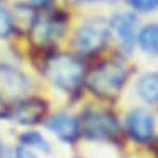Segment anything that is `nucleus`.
I'll return each mask as SVG.
<instances>
[{
    "mask_svg": "<svg viewBox=\"0 0 158 158\" xmlns=\"http://www.w3.org/2000/svg\"><path fill=\"white\" fill-rule=\"evenodd\" d=\"M48 103L44 98L30 97L14 105V108L8 110V117L20 125H37L45 118Z\"/></svg>",
    "mask_w": 158,
    "mask_h": 158,
    "instance_id": "nucleus-6",
    "label": "nucleus"
},
{
    "mask_svg": "<svg viewBox=\"0 0 158 158\" xmlns=\"http://www.w3.org/2000/svg\"><path fill=\"white\" fill-rule=\"evenodd\" d=\"M65 27L67 17L58 12V14H53L45 20H35L30 32L38 44H50V42L58 40L65 33Z\"/></svg>",
    "mask_w": 158,
    "mask_h": 158,
    "instance_id": "nucleus-7",
    "label": "nucleus"
},
{
    "mask_svg": "<svg viewBox=\"0 0 158 158\" xmlns=\"http://www.w3.org/2000/svg\"><path fill=\"white\" fill-rule=\"evenodd\" d=\"M80 131L92 140H113L120 133V127L112 112L88 110L82 118Z\"/></svg>",
    "mask_w": 158,
    "mask_h": 158,
    "instance_id": "nucleus-3",
    "label": "nucleus"
},
{
    "mask_svg": "<svg viewBox=\"0 0 158 158\" xmlns=\"http://www.w3.org/2000/svg\"><path fill=\"white\" fill-rule=\"evenodd\" d=\"M110 40V25L102 20L85 23L75 35V48L82 53L92 55L100 52Z\"/></svg>",
    "mask_w": 158,
    "mask_h": 158,
    "instance_id": "nucleus-4",
    "label": "nucleus"
},
{
    "mask_svg": "<svg viewBox=\"0 0 158 158\" xmlns=\"http://www.w3.org/2000/svg\"><path fill=\"white\" fill-rule=\"evenodd\" d=\"M2 155H3V147H2V143H0V158H2Z\"/></svg>",
    "mask_w": 158,
    "mask_h": 158,
    "instance_id": "nucleus-20",
    "label": "nucleus"
},
{
    "mask_svg": "<svg viewBox=\"0 0 158 158\" xmlns=\"http://www.w3.org/2000/svg\"><path fill=\"white\" fill-rule=\"evenodd\" d=\"M110 25L117 33L120 47L127 53H130L135 48V42H136V17L130 12L117 14L112 19Z\"/></svg>",
    "mask_w": 158,
    "mask_h": 158,
    "instance_id": "nucleus-8",
    "label": "nucleus"
},
{
    "mask_svg": "<svg viewBox=\"0 0 158 158\" xmlns=\"http://www.w3.org/2000/svg\"><path fill=\"white\" fill-rule=\"evenodd\" d=\"M50 3V0H25L23 2V5H27V7H38V8H44L47 7Z\"/></svg>",
    "mask_w": 158,
    "mask_h": 158,
    "instance_id": "nucleus-16",
    "label": "nucleus"
},
{
    "mask_svg": "<svg viewBox=\"0 0 158 158\" xmlns=\"http://www.w3.org/2000/svg\"><path fill=\"white\" fill-rule=\"evenodd\" d=\"M17 158H38V156L32 150H28V148L20 147L19 150H17Z\"/></svg>",
    "mask_w": 158,
    "mask_h": 158,
    "instance_id": "nucleus-17",
    "label": "nucleus"
},
{
    "mask_svg": "<svg viewBox=\"0 0 158 158\" xmlns=\"http://www.w3.org/2000/svg\"><path fill=\"white\" fill-rule=\"evenodd\" d=\"M128 80V68L123 62L108 60L98 65L87 77V85L97 97L112 100L122 93Z\"/></svg>",
    "mask_w": 158,
    "mask_h": 158,
    "instance_id": "nucleus-1",
    "label": "nucleus"
},
{
    "mask_svg": "<svg viewBox=\"0 0 158 158\" xmlns=\"http://www.w3.org/2000/svg\"><path fill=\"white\" fill-rule=\"evenodd\" d=\"M12 28H14V20L10 12L5 5L0 3V38H7L12 33Z\"/></svg>",
    "mask_w": 158,
    "mask_h": 158,
    "instance_id": "nucleus-14",
    "label": "nucleus"
},
{
    "mask_svg": "<svg viewBox=\"0 0 158 158\" xmlns=\"http://www.w3.org/2000/svg\"><path fill=\"white\" fill-rule=\"evenodd\" d=\"M47 127H48L50 131H53L58 138L67 142V143H73L77 140V136L80 135L78 120H77L73 115L65 113V112L53 115L48 120V123H47Z\"/></svg>",
    "mask_w": 158,
    "mask_h": 158,
    "instance_id": "nucleus-9",
    "label": "nucleus"
},
{
    "mask_svg": "<svg viewBox=\"0 0 158 158\" xmlns=\"http://www.w3.org/2000/svg\"><path fill=\"white\" fill-rule=\"evenodd\" d=\"M45 73L57 88L73 92L85 80V65L73 55L55 53L45 62Z\"/></svg>",
    "mask_w": 158,
    "mask_h": 158,
    "instance_id": "nucleus-2",
    "label": "nucleus"
},
{
    "mask_svg": "<svg viewBox=\"0 0 158 158\" xmlns=\"http://www.w3.org/2000/svg\"><path fill=\"white\" fill-rule=\"evenodd\" d=\"M80 2H87V3H95V2H117V0H80Z\"/></svg>",
    "mask_w": 158,
    "mask_h": 158,
    "instance_id": "nucleus-19",
    "label": "nucleus"
},
{
    "mask_svg": "<svg viewBox=\"0 0 158 158\" xmlns=\"http://www.w3.org/2000/svg\"><path fill=\"white\" fill-rule=\"evenodd\" d=\"M131 3L138 12H152L158 8V0H131Z\"/></svg>",
    "mask_w": 158,
    "mask_h": 158,
    "instance_id": "nucleus-15",
    "label": "nucleus"
},
{
    "mask_svg": "<svg viewBox=\"0 0 158 158\" xmlns=\"http://www.w3.org/2000/svg\"><path fill=\"white\" fill-rule=\"evenodd\" d=\"M127 133L133 142L145 145L155 135V117L148 110L135 108L127 115Z\"/></svg>",
    "mask_w": 158,
    "mask_h": 158,
    "instance_id": "nucleus-5",
    "label": "nucleus"
},
{
    "mask_svg": "<svg viewBox=\"0 0 158 158\" xmlns=\"http://www.w3.org/2000/svg\"><path fill=\"white\" fill-rule=\"evenodd\" d=\"M0 85L8 95H22L30 87V82L20 70L12 67H0Z\"/></svg>",
    "mask_w": 158,
    "mask_h": 158,
    "instance_id": "nucleus-10",
    "label": "nucleus"
},
{
    "mask_svg": "<svg viewBox=\"0 0 158 158\" xmlns=\"http://www.w3.org/2000/svg\"><path fill=\"white\" fill-rule=\"evenodd\" d=\"M136 95L145 103H158V72H150L136 82Z\"/></svg>",
    "mask_w": 158,
    "mask_h": 158,
    "instance_id": "nucleus-11",
    "label": "nucleus"
},
{
    "mask_svg": "<svg viewBox=\"0 0 158 158\" xmlns=\"http://www.w3.org/2000/svg\"><path fill=\"white\" fill-rule=\"evenodd\" d=\"M20 142H22L23 148H37V150H42V152H48L50 147H48V142L42 136L40 133H37V131H27V133L22 135V138H20Z\"/></svg>",
    "mask_w": 158,
    "mask_h": 158,
    "instance_id": "nucleus-13",
    "label": "nucleus"
},
{
    "mask_svg": "<svg viewBox=\"0 0 158 158\" xmlns=\"http://www.w3.org/2000/svg\"><path fill=\"white\" fill-rule=\"evenodd\" d=\"M7 115H8V108H7V105H5V100H3L2 95H0V118L7 117Z\"/></svg>",
    "mask_w": 158,
    "mask_h": 158,
    "instance_id": "nucleus-18",
    "label": "nucleus"
},
{
    "mask_svg": "<svg viewBox=\"0 0 158 158\" xmlns=\"http://www.w3.org/2000/svg\"><path fill=\"white\" fill-rule=\"evenodd\" d=\"M138 44L148 55H158V23H150L142 28L138 35Z\"/></svg>",
    "mask_w": 158,
    "mask_h": 158,
    "instance_id": "nucleus-12",
    "label": "nucleus"
}]
</instances>
